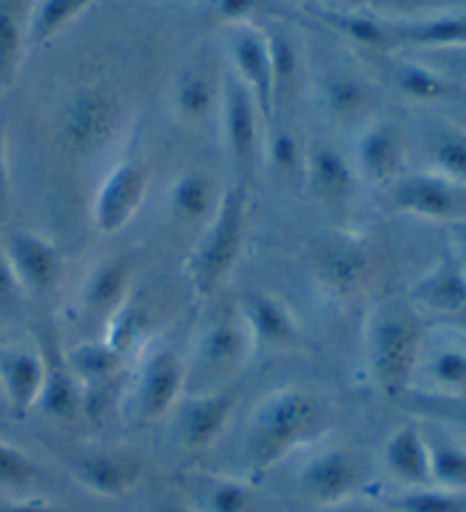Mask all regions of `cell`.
Listing matches in <instances>:
<instances>
[{"label":"cell","instance_id":"obj_12","mask_svg":"<svg viewBox=\"0 0 466 512\" xmlns=\"http://www.w3.org/2000/svg\"><path fill=\"white\" fill-rule=\"evenodd\" d=\"M316 101L332 123L339 126H364L376 117L378 89L369 78L351 69H330L314 82Z\"/></svg>","mask_w":466,"mask_h":512},{"label":"cell","instance_id":"obj_36","mask_svg":"<svg viewBox=\"0 0 466 512\" xmlns=\"http://www.w3.org/2000/svg\"><path fill=\"white\" fill-rule=\"evenodd\" d=\"M396 512H466V492L444 490L437 485L405 487L394 501Z\"/></svg>","mask_w":466,"mask_h":512},{"label":"cell","instance_id":"obj_24","mask_svg":"<svg viewBox=\"0 0 466 512\" xmlns=\"http://www.w3.org/2000/svg\"><path fill=\"white\" fill-rule=\"evenodd\" d=\"M416 308L435 315H460L466 303V274L451 255H444L412 287Z\"/></svg>","mask_w":466,"mask_h":512},{"label":"cell","instance_id":"obj_7","mask_svg":"<svg viewBox=\"0 0 466 512\" xmlns=\"http://www.w3.org/2000/svg\"><path fill=\"white\" fill-rule=\"evenodd\" d=\"M357 180L371 187H391L403 176L407 142L394 121L373 117L355 130V142L348 155Z\"/></svg>","mask_w":466,"mask_h":512},{"label":"cell","instance_id":"obj_11","mask_svg":"<svg viewBox=\"0 0 466 512\" xmlns=\"http://www.w3.org/2000/svg\"><path fill=\"white\" fill-rule=\"evenodd\" d=\"M466 189L432 171L401 176L391 185V201L401 212L428 221H460Z\"/></svg>","mask_w":466,"mask_h":512},{"label":"cell","instance_id":"obj_6","mask_svg":"<svg viewBox=\"0 0 466 512\" xmlns=\"http://www.w3.org/2000/svg\"><path fill=\"white\" fill-rule=\"evenodd\" d=\"M228 71L255 98L264 123L276 121V98H273V69L269 39L257 23L228 26L226 37Z\"/></svg>","mask_w":466,"mask_h":512},{"label":"cell","instance_id":"obj_17","mask_svg":"<svg viewBox=\"0 0 466 512\" xmlns=\"http://www.w3.org/2000/svg\"><path fill=\"white\" fill-rule=\"evenodd\" d=\"M253 351V342L241 321L235 315H219L201 330L196 340V365L207 374H228L241 367Z\"/></svg>","mask_w":466,"mask_h":512},{"label":"cell","instance_id":"obj_2","mask_svg":"<svg viewBox=\"0 0 466 512\" xmlns=\"http://www.w3.org/2000/svg\"><path fill=\"white\" fill-rule=\"evenodd\" d=\"M423 340L426 335L414 305L387 301L369 312L364 324V358L382 394L401 396L410 390Z\"/></svg>","mask_w":466,"mask_h":512},{"label":"cell","instance_id":"obj_46","mask_svg":"<svg viewBox=\"0 0 466 512\" xmlns=\"http://www.w3.org/2000/svg\"><path fill=\"white\" fill-rule=\"evenodd\" d=\"M0 512H66V510L55 506V503H48L41 499H28V501L7 503V506L0 508Z\"/></svg>","mask_w":466,"mask_h":512},{"label":"cell","instance_id":"obj_48","mask_svg":"<svg viewBox=\"0 0 466 512\" xmlns=\"http://www.w3.org/2000/svg\"><path fill=\"white\" fill-rule=\"evenodd\" d=\"M339 10L344 12H362L366 7V0H339Z\"/></svg>","mask_w":466,"mask_h":512},{"label":"cell","instance_id":"obj_41","mask_svg":"<svg viewBox=\"0 0 466 512\" xmlns=\"http://www.w3.org/2000/svg\"><path fill=\"white\" fill-rule=\"evenodd\" d=\"M76 401H78V392L71 383V374H62V371L57 369H48L39 406H44L48 412H53V415H69V412L76 408Z\"/></svg>","mask_w":466,"mask_h":512},{"label":"cell","instance_id":"obj_19","mask_svg":"<svg viewBox=\"0 0 466 512\" xmlns=\"http://www.w3.org/2000/svg\"><path fill=\"white\" fill-rule=\"evenodd\" d=\"M303 180L310 192L330 208L346 205L360 185L351 158L332 146L307 148Z\"/></svg>","mask_w":466,"mask_h":512},{"label":"cell","instance_id":"obj_9","mask_svg":"<svg viewBox=\"0 0 466 512\" xmlns=\"http://www.w3.org/2000/svg\"><path fill=\"white\" fill-rule=\"evenodd\" d=\"M371 467L360 451L348 447L323 449L307 460L301 483L307 497L321 506H339L351 501L369 481Z\"/></svg>","mask_w":466,"mask_h":512},{"label":"cell","instance_id":"obj_49","mask_svg":"<svg viewBox=\"0 0 466 512\" xmlns=\"http://www.w3.org/2000/svg\"><path fill=\"white\" fill-rule=\"evenodd\" d=\"M457 317H462V319L466 321V303H464V308L460 310V315H457Z\"/></svg>","mask_w":466,"mask_h":512},{"label":"cell","instance_id":"obj_21","mask_svg":"<svg viewBox=\"0 0 466 512\" xmlns=\"http://www.w3.org/2000/svg\"><path fill=\"white\" fill-rule=\"evenodd\" d=\"M235 408V394L228 390H207L191 399L180 415V440L187 449H207L226 431Z\"/></svg>","mask_w":466,"mask_h":512},{"label":"cell","instance_id":"obj_29","mask_svg":"<svg viewBox=\"0 0 466 512\" xmlns=\"http://www.w3.org/2000/svg\"><path fill=\"white\" fill-rule=\"evenodd\" d=\"M78 481L98 497L116 499L137 485L139 469L128 458L103 453V456H91L80 462Z\"/></svg>","mask_w":466,"mask_h":512},{"label":"cell","instance_id":"obj_34","mask_svg":"<svg viewBox=\"0 0 466 512\" xmlns=\"http://www.w3.org/2000/svg\"><path fill=\"white\" fill-rule=\"evenodd\" d=\"M305 153L307 148L298 144V139L287 128L271 126L262 139V158L282 180L303 178Z\"/></svg>","mask_w":466,"mask_h":512},{"label":"cell","instance_id":"obj_20","mask_svg":"<svg viewBox=\"0 0 466 512\" xmlns=\"http://www.w3.org/2000/svg\"><path fill=\"white\" fill-rule=\"evenodd\" d=\"M223 189L214 185L210 173L187 169L173 178L166 189V212L173 224L201 230L216 212Z\"/></svg>","mask_w":466,"mask_h":512},{"label":"cell","instance_id":"obj_25","mask_svg":"<svg viewBox=\"0 0 466 512\" xmlns=\"http://www.w3.org/2000/svg\"><path fill=\"white\" fill-rule=\"evenodd\" d=\"M32 0H0V101L14 85L28 51Z\"/></svg>","mask_w":466,"mask_h":512},{"label":"cell","instance_id":"obj_8","mask_svg":"<svg viewBox=\"0 0 466 512\" xmlns=\"http://www.w3.org/2000/svg\"><path fill=\"white\" fill-rule=\"evenodd\" d=\"M148 183L151 178L144 162L135 158L116 162L98 185L91 205V219L98 233L116 235L126 228L146 201Z\"/></svg>","mask_w":466,"mask_h":512},{"label":"cell","instance_id":"obj_27","mask_svg":"<svg viewBox=\"0 0 466 512\" xmlns=\"http://www.w3.org/2000/svg\"><path fill=\"white\" fill-rule=\"evenodd\" d=\"M378 55L382 57V62H387V76L391 85L403 96L410 98V101L435 103L453 94V85L435 66L414 60H398V57H391L389 53Z\"/></svg>","mask_w":466,"mask_h":512},{"label":"cell","instance_id":"obj_26","mask_svg":"<svg viewBox=\"0 0 466 512\" xmlns=\"http://www.w3.org/2000/svg\"><path fill=\"white\" fill-rule=\"evenodd\" d=\"M132 267L126 258H110L89 271L82 287V303L94 315L110 317L126 303L130 289Z\"/></svg>","mask_w":466,"mask_h":512},{"label":"cell","instance_id":"obj_47","mask_svg":"<svg viewBox=\"0 0 466 512\" xmlns=\"http://www.w3.org/2000/svg\"><path fill=\"white\" fill-rule=\"evenodd\" d=\"M332 508H335L332 512H382L373 506H366V503H355L353 499L339 503V506H332Z\"/></svg>","mask_w":466,"mask_h":512},{"label":"cell","instance_id":"obj_13","mask_svg":"<svg viewBox=\"0 0 466 512\" xmlns=\"http://www.w3.org/2000/svg\"><path fill=\"white\" fill-rule=\"evenodd\" d=\"M3 249L23 292L44 294L60 280L62 253L48 237L35 230H12Z\"/></svg>","mask_w":466,"mask_h":512},{"label":"cell","instance_id":"obj_4","mask_svg":"<svg viewBox=\"0 0 466 512\" xmlns=\"http://www.w3.org/2000/svg\"><path fill=\"white\" fill-rule=\"evenodd\" d=\"M126 123V105L107 85H85L66 101L60 119V137L73 158L89 160L105 153Z\"/></svg>","mask_w":466,"mask_h":512},{"label":"cell","instance_id":"obj_32","mask_svg":"<svg viewBox=\"0 0 466 512\" xmlns=\"http://www.w3.org/2000/svg\"><path fill=\"white\" fill-rule=\"evenodd\" d=\"M430 169L437 176L466 189V130L441 123L428 137Z\"/></svg>","mask_w":466,"mask_h":512},{"label":"cell","instance_id":"obj_45","mask_svg":"<svg viewBox=\"0 0 466 512\" xmlns=\"http://www.w3.org/2000/svg\"><path fill=\"white\" fill-rule=\"evenodd\" d=\"M448 242H451V251H448V255L460 264L466 274V219L453 221L451 230H448Z\"/></svg>","mask_w":466,"mask_h":512},{"label":"cell","instance_id":"obj_40","mask_svg":"<svg viewBox=\"0 0 466 512\" xmlns=\"http://www.w3.org/2000/svg\"><path fill=\"white\" fill-rule=\"evenodd\" d=\"M39 474L37 462L26 451L10 442H0V487L16 490L35 481Z\"/></svg>","mask_w":466,"mask_h":512},{"label":"cell","instance_id":"obj_35","mask_svg":"<svg viewBox=\"0 0 466 512\" xmlns=\"http://www.w3.org/2000/svg\"><path fill=\"white\" fill-rule=\"evenodd\" d=\"M123 355L105 340L98 344H82L69 358V371L89 385H101L119 371Z\"/></svg>","mask_w":466,"mask_h":512},{"label":"cell","instance_id":"obj_33","mask_svg":"<svg viewBox=\"0 0 466 512\" xmlns=\"http://www.w3.org/2000/svg\"><path fill=\"white\" fill-rule=\"evenodd\" d=\"M266 39H269L271 53V69H273V98H276V117L280 112L282 98L291 92L301 76V53H298L296 41L287 32L264 28Z\"/></svg>","mask_w":466,"mask_h":512},{"label":"cell","instance_id":"obj_39","mask_svg":"<svg viewBox=\"0 0 466 512\" xmlns=\"http://www.w3.org/2000/svg\"><path fill=\"white\" fill-rule=\"evenodd\" d=\"M457 0H366L364 12L385 21H410L453 10Z\"/></svg>","mask_w":466,"mask_h":512},{"label":"cell","instance_id":"obj_22","mask_svg":"<svg viewBox=\"0 0 466 512\" xmlns=\"http://www.w3.org/2000/svg\"><path fill=\"white\" fill-rule=\"evenodd\" d=\"M416 381H423L437 394L466 396V344L453 340L428 344L423 340L412 385Z\"/></svg>","mask_w":466,"mask_h":512},{"label":"cell","instance_id":"obj_42","mask_svg":"<svg viewBox=\"0 0 466 512\" xmlns=\"http://www.w3.org/2000/svg\"><path fill=\"white\" fill-rule=\"evenodd\" d=\"M271 0H216V14L228 26L255 23L257 16L269 10Z\"/></svg>","mask_w":466,"mask_h":512},{"label":"cell","instance_id":"obj_31","mask_svg":"<svg viewBox=\"0 0 466 512\" xmlns=\"http://www.w3.org/2000/svg\"><path fill=\"white\" fill-rule=\"evenodd\" d=\"M426 433L430 483L444 490L466 492V444L448 433Z\"/></svg>","mask_w":466,"mask_h":512},{"label":"cell","instance_id":"obj_23","mask_svg":"<svg viewBox=\"0 0 466 512\" xmlns=\"http://www.w3.org/2000/svg\"><path fill=\"white\" fill-rule=\"evenodd\" d=\"M382 465L403 487L430 483V458L426 433L416 424H401L387 437L382 449Z\"/></svg>","mask_w":466,"mask_h":512},{"label":"cell","instance_id":"obj_38","mask_svg":"<svg viewBox=\"0 0 466 512\" xmlns=\"http://www.w3.org/2000/svg\"><path fill=\"white\" fill-rule=\"evenodd\" d=\"M201 503L205 512H251L255 497L237 478H214L203 490Z\"/></svg>","mask_w":466,"mask_h":512},{"label":"cell","instance_id":"obj_16","mask_svg":"<svg viewBox=\"0 0 466 512\" xmlns=\"http://www.w3.org/2000/svg\"><path fill=\"white\" fill-rule=\"evenodd\" d=\"M48 365L37 349L7 346L0 351V392L14 415H26L39 406Z\"/></svg>","mask_w":466,"mask_h":512},{"label":"cell","instance_id":"obj_30","mask_svg":"<svg viewBox=\"0 0 466 512\" xmlns=\"http://www.w3.org/2000/svg\"><path fill=\"white\" fill-rule=\"evenodd\" d=\"M96 0H32L28 21V48L51 44L73 26Z\"/></svg>","mask_w":466,"mask_h":512},{"label":"cell","instance_id":"obj_43","mask_svg":"<svg viewBox=\"0 0 466 512\" xmlns=\"http://www.w3.org/2000/svg\"><path fill=\"white\" fill-rule=\"evenodd\" d=\"M23 289L16 280V274L12 269L10 260H7V253L3 249V242H0V315H10L19 305Z\"/></svg>","mask_w":466,"mask_h":512},{"label":"cell","instance_id":"obj_10","mask_svg":"<svg viewBox=\"0 0 466 512\" xmlns=\"http://www.w3.org/2000/svg\"><path fill=\"white\" fill-rule=\"evenodd\" d=\"M223 73H216L210 62L191 60L173 73L169 85V110L180 126L205 128L216 121L221 107Z\"/></svg>","mask_w":466,"mask_h":512},{"label":"cell","instance_id":"obj_3","mask_svg":"<svg viewBox=\"0 0 466 512\" xmlns=\"http://www.w3.org/2000/svg\"><path fill=\"white\" fill-rule=\"evenodd\" d=\"M248 230V192L244 183L223 189L212 219L201 228L187 260V280L194 294L207 299L226 283L241 258Z\"/></svg>","mask_w":466,"mask_h":512},{"label":"cell","instance_id":"obj_5","mask_svg":"<svg viewBox=\"0 0 466 512\" xmlns=\"http://www.w3.org/2000/svg\"><path fill=\"white\" fill-rule=\"evenodd\" d=\"M216 123L221 130L223 151L232 167L239 176L253 173L262 155L264 135L260 123H264V119L251 92L228 69L223 71L221 107Z\"/></svg>","mask_w":466,"mask_h":512},{"label":"cell","instance_id":"obj_50","mask_svg":"<svg viewBox=\"0 0 466 512\" xmlns=\"http://www.w3.org/2000/svg\"><path fill=\"white\" fill-rule=\"evenodd\" d=\"M173 512H176V510H173Z\"/></svg>","mask_w":466,"mask_h":512},{"label":"cell","instance_id":"obj_44","mask_svg":"<svg viewBox=\"0 0 466 512\" xmlns=\"http://www.w3.org/2000/svg\"><path fill=\"white\" fill-rule=\"evenodd\" d=\"M10 203V162H7V135L5 123L0 119V219Z\"/></svg>","mask_w":466,"mask_h":512},{"label":"cell","instance_id":"obj_14","mask_svg":"<svg viewBox=\"0 0 466 512\" xmlns=\"http://www.w3.org/2000/svg\"><path fill=\"white\" fill-rule=\"evenodd\" d=\"M187 369L176 353L157 349L144 360L135 383V410L144 421L164 417L180 399Z\"/></svg>","mask_w":466,"mask_h":512},{"label":"cell","instance_id":"obj_28","mask_svg":"<svg viewBox=\"0 0 466 512\" xmlns=\"http://www.w3.org/2000/svg\"><path fill=\"white\" fill-rule=\"evenodd\" d=\"M366 274V255L351 239H335L323 246L319 255V276L330 292L353 294Z\"/></svg>","mask_w":466,"mask_h":512},{"label":"cell","instance_id":"obj_1","mask_svg":"<svg viewBox=\"0 0 466 512\" xmlns=\"http://www.w3.org/2000/svg\"><path fill=\"white\" fill-rule=\"evenodd\" d=\"M326 424L328 410L319 396L278 390L264 399L248 424L246 456L257 469H269L314 442Z\"/></svg>","mask_w":466,"mask_h":512},{"label":"cell","instance_id":"obj_37","mask_svg":"<svg viewBox=\"0 0 466 512\" xmlns=\"http://www.w3.org/2000/svg\"><path fill=\"white\" fill-rule=\"evenodd\" d=\"M146 328L148 319L144 315V310L128 299L119 310H114L110 315V326H107L105 342L123 355L130 349H135L141 342V337L146 335Z\"/></svg>","mask_w":466,"mask_h":512},{"label":"cell","instance_id":"obj_15","mask_svg":"<svg viewBox=\"0 0 466 512\" xmlns=\"http://www.w3.org/2000/svg\"><path fill=\"white\" fill-rule=\"evenodd\" d=\"M385 32L389 51L396 48L460 51L466 48V12L446 10L410 21H385Z\"/></svg>","mask_w":466,"mask_h":512},{"label":"cell","instance_id":"obj_18","mask_svg":"<svg viewBox=\"0 0 466 512\" xmlns=\"http://www.w3.org/2000/svg\"><path fill=\"white\" fill-rule=\"evenodd\" d=\"M239 317L251 337L253 349H282L296 340L298 324L287 303L269 292H248L239 301Z\"/></svg>","mask_w":466,"mask_h":512}]
</instances>
